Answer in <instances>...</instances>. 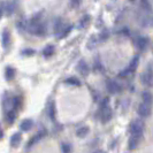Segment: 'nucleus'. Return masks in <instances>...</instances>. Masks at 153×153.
Instances as JSON below:
<instances>
[{"mask_svg": "<svg viewBox=\"0 0 153 153\" xmlns=\"http://www.w3.org/2000/svg\"><path fill=\"white\" fill-rule=\"evenodd\" d=\"M88 134H89V128L88 127H81L76 131V135L78 137H85Z\"/></svg>", "mask_w": 153, "mask_h": 153, "instance_id": "obj_18", "label": "nucleus"}, {"mask_svg": "<svg viewBox=\"0 0 153 153\" xmlns=\"http://www.w3.org/2000/svg\"><path fill=\"white\" fill-rule=\"evenodd\" d=\"M48 115H50V117H51L52 120L55 117V107H54L53 102H52V104L48 106Z\"/></svg>", "mask_w": 153, "mask_h": 153, "instance_id": "obj_22", "label": "nucleus"}, {"mask_svg": "<svg viewBox=\"0 0 153 153\" xmlns=\"http://www.w3.org/2000/svg\"><path fill=\"white\" fill-rule=\"evenodd\" d=\"M53 53H54V46H52V45H47L45 48L43 50V55H44V56H47V58L51 56Z\"/></svg>", "mask_w": 153, "mask_h": 153, "instance_id": "obj_17", "label": "nucleus"}, {"mask_svg": "<svg viewBox=\"0 0 153 153\" xmlns=\"http://www.w3.org/2000/svg\"><path fill=\"white\" fill-rule=\"evenodd\" d=\"M44 136H45V131H44V132H43V131H40V132H38V134H37V135H36V136H35V137H33V138H32V139L30 140L29 145H32V144L37 143V142H38L39 139H42V138L44 137Z\"/></svg>", "mask_w": 153, "mask_h": 153, "instance_id": "obj_20", "label": "nucleus"}, {"mask_svg": "<svg viewBox=\"0 0 153 153\" xmlns=\"http://www.w3.org/2000/svg\"><path fill=\"white\" fill-rule=\"evenodd\" d=\"M45 30H46L45 27H44L40 22H38V21L32 22L30 24V27H29V32H31L32 35H37V36L44 35V33L46 32Z\"/></svg>", "mask_w": 153, "mask_h": 153, "instance_id": "obj_2", "label": "nucleus"}, {"mask_svg": "<svg viewBox=\"0 0 153 153\" xmlns=\"http://www.w3.org/2000/svg\"><path fill=\"white\" fill-rule=\"evenodd\" d=\"M151 113V108H150V105H146V104H140L139 107H138V114L140 116H149Z\"/></svg>", "mask_w": 153, "mask_h": 153, "instance_id": "obj_6", "label": "nucleus"}, {"mask_svg": "<svg viewBox=\"0 0 153 153\" xmlns=\"http://www.w3.org/2000/svg\"><path fill=\"white\" fill-rule=\"evenodd\" d=\"M142 21H143V22H142V25H143V27H149V25H151V17H150V16H145V17H143V19H142Z\"/></svg>", "mask_w": 153, "mask_h": 153, "instance_id": "obj_24", "label": "nucleus"}, {"mask_svg": "<svg viewBox=\"0 0 153 153\" xmlns=\"http://www.w3.org/2000/svg\"><path fill=\"white\" fill-rule=\"evenodd\" d=\"M139 139L140 137L139 136H131L130 139H129V149L130 150H134L138 146V143H139Z\"/></svg>", "mask_w": 153, "mask_h": 153, "instance_id": "obj_13", "label": "nucleus"}, {"mask_svg": "<svg viewBox=\"0 0 153 153\" xmlns=\"http://www.w3.org/2000/svg\"><path fill=\"white\" fill-rule=\"evenodd\" d=\"M143 130H144V123L142 122L140 120H136L131 123L130 126V132L132 136H142L143 134Z\"/></svg>", "mask_w": 153, "mask_h": 153, "instance_id": "obj_1", "label": "nucleus"}, {"mask_svg": "<svg viewBox=\"0 0 153 153\" xmlns=\"http://www.w3.org/2000/svg\"><path fill=\"white\" fill-rule=\"evenodd\" d=\"M70 1H71V4H73L74 6H77V5L79 4V1H81V0H70Z\"/></svg>", "mask_w": 153, "mask_h": 153, "instance_id": "obj_29", "label": "nucleus"}, {"mask_svg": "<svg viewBox=\"0 0 153 153\" xmlns=\"http://www.w3.org/2000/svg\"><path fill=\"white\" fill-rule=\"evenodd\" d=\"M142 97H143L144 104H146V105H150L152 102V94L150 92H143V96Z\"/></svg>", "mask_w": 153, "mask_h": 153, "instance_id": "obj_19", "label": "nucleus"}, {"mask_svg": "<svg viewBox=\"0 0 153 153\" xmlns=\"http://www.w3.org/2000/svg\"><path fill=\"white\" fill-rule=\"evenodd\" d=\"M89 21H90V16H84V17L81 20L79 27H81V28H85V27H86V24L89 23Z\"/></svg>", "mask_w": 153, "mask_h": 153, "instance_id": "obj_25", "label": "nucleus"}, {"mask_svg": "<svg viewBox=\"0 0 153 153\" xmlns=\"http://www.w3.org/2000/svg\"><path fill=\"white\" fill-rule=\"evenodd\" d=\"M100 119L104 123L108 122L112 119V109L109 108V106L106 102L102 104V107H101V111H100Z\"/></svg>", "mask_w": 153, "mask_h": 153, "instance_id": "obj_3", "label": "nucleus"}, {"mask_svg": "<svg viewBox=\"0 0 153 153\" xmlns=\"http://www.w3.org/2000/svg\"><path fill=\"white\" fill-rule=\"evenodd\" d=\"M138 62H139V59H138V56H135L132 60H131L130 65H129V67L127 69V73L129 74V73H132V71H135L136 68H137L138 66Z\"/></svg>", "mask_w": 153, "mask_h": 153, "instance_id": "obj_12", "label": "nucleus"}, {"mask_svg": "<svg viewBox=\"0 0 153 153\" xmlns=\"http://www.w3.org/2000/svg\"><path fill=\"white\" fill-rule=\"evenodd\" d=\"M131 1H134V0H131Z\"/></svg>", "mask_w": 153, "mask_h": 153, "instance_id": "obj_33", "label": "nucleus"}, {"mask_svg": "<svg viewBox=\"0 0 153 153\" xmlns=\"http://www.w3.org/2000/svg\"><path fill=\"white\" fill-rule=\"evenodd\" d=\"M94 153H105L104 151H97V152H94Z\"/></svg>", "mask_w": 153, "mask_h": 153, "instance_id": "obj_31", "label": "nucleus"}, {"mask_svg": "<svg viewBox=\"0 0 153 153\" xmlns=\"http://www.w3.org/2000/svg\"><path fill=\"white\" fill-rule=\"evenodd\" d=\"M32 128V121L27 119V120H23L22 123H21V129L23 131H29Z\"/></svg>", "mask_w": 153, "mask_h": 153, "instance_id": "obj_15", "label": "nucleus"}, {"mask_svg": "<svg viewBox=\"0 0 153 153\" xmlns=\"http://www.w3.org/2000/svg\"><path fill=\"white\" fill-rule=\"evenodd\" d=\"M14 117H15V115H14V112H10V113L8 114V116H7V119H8V121H9V122H12V121L14 120Z\"/></svg>", "mask_w": 153, "mask_h": 153, "instance_id": "obj_28", "label": "nucleus"}, {"mask_svg": "<svg viewBox=\"0 0 153 153\" xmlns=\"http://www.w3.org/2000/svg\"><path fill=\"white\" fill-rule=\"evenodd\" d=\"M2 13H4V12H2V8L0 7V19H1V16H2Z\"/></svg>", "mask_w": 153, "mask_h": 153, "instance_id": "obj_30", "label": "nucleus"}, {"mask_svg": "<svg viewBox=\"0 0 153 153\" xmlns=\"http://www.w3.org/2000/svg\"><path fill=\"white\" fill-rule=\"evenodd\" d=\"M142 83L146 85V86H151L152 85V73L150 70L142 75Z\"/></svg>", "mask_w": 153, "mask_h": 153, "instance_id": "obj_7", "label": "nucleus"}, {"mask_svg": "<svg viewBox=\"0 0 153 153\" xmlns=\"http://www.w3.org/2000/svg\"><path fill=\"white\" fill-rule=\"evenodd\" d=\"M77 71L82 75V76H88L90 68H89V65L84 61V60H81V61L77 63Z\"/></svg>", "mask_w": 153, "mask_h": 153, "instance_id": "obj_4", "label": "nucleus"}, {"mask_svg": "<svg viewBox=\"0 0 153 153\" xmlns=\"http://www.w3.org/2000/svg\"><path fill=\"white\" fill-rule=\"evenodd\" d=\"M98 43H99V39H97V36L93 35V36H91V38H89V42H88L86 46H88L89 50H93Z\"/></svg>", "mask_w": 153, "mask_h": 153, "instance_id": "obj_14", "label": "nucleus"}, {"mask_svg": "<svg viewBox=\"0 0 153 153\" xmlns=\"http://www.w3.org/2000/svg\"><path fill=\"white\" fill-rule=\"evenodd\" d=\"M21 139H22V135L20 134V132H15L12 138H10V144L13 147H16V146H19V144L21 143Z\"/></svg>", "mask_w": 153, "mask_h": 153, "instance_id": "obj_11", "label": "nucleus"}, {"mask_svg": "<svg viewBox=\"0 0 153 153\" xmlns=\"http://www.w3.org/2000/svg\"><path fill=\"white\" fill-rule=\"evenodd\" d=\"M61 149H62V152H63V153H69V152H70V146H69L68 144H62Z\"/></svg>", "mask_w": 153, "mask_h": 153, "instance_id": "obj_26", "label": "nucleus"}, {"mask_svg": "<svg viewBox=\"0 0 153 153\" xmlns=\"http://www.w3.org/2000/svg\"><path fill=\"white\" fill-rule=\"evenodd\" d=\"M1 42H2V46L5 47V48H7L9 44H10V33H9V31L5 30L2 32V35H1Z\"/></svg>", "mask_w": 153, "mask_h": 153, "instance_id": "obj_10", "label": "nucleus"}, {"mask_svg": "<svg viewBox=\"0 0 153 153\" xmlns=\"http://www.w3.org/2000/svg\"><path fill=\"white\" fill-rule=\"evenodd\" d=\"M66 83H67V84H71V85H76V86H78V85H79V81L76 79L75 77H70V78H68V79H66Z\"/></svg>", "mask_w": 153, "mask_h": 153, "instance_id": "obj_23", "label": "nucleus"}, {"mask_svg": "<svg viewBox=\"0 0 153 153\" xmlns=\"http://www.w3.org/2000/svg\"><path fill=\"white\" fill-rule=\"evenodd\" d=\"M53 29H54V33L59 37V36H60V33L62 32V30L65 29V28H63V23H62V21L60 20V19H58V20L54 22Z\"/></svg>", "mask_w": 153, "mask_h": 153, "instance_id": "obj_8", "label": "nucleus"}, {"mask_svg": "<svg viewBox=\"0 0 153 153\" xmlns=\"http://www.w3.org/2000/svg\"><path fill=\"white\" fill-rule=\"evenodd\" d=\"M0 138H2V131L0 130Z\"/></svg>", "mask_w": 153, "mask_h": 153, "instance_id": "obj_32", "label": "nucleus"}, {"mask_svg": "<svg viewBox=\"0 0 153 153\" xmlns=\"http://www.w3.org/2000/svg\"><path fill=\"white\" fill-rule=\"evenodd\" d=\"M5 75H6V79L10 81V79H13L14 76H15V70L12 68V67H7L6 71H5Z\"/></svg>", "mask_w": 153, "mask_h": 153, "instance_id": "obj_16", "label": "nucleus"}, {"mask_svg": "<svg viewBox=\"0 0 153 153\" xmlns=\"http://www.w3.org/2000/svg\"><path fill=\"white\" fill-rule=\"evenodd\" d=\"M5 10H6L7 15H12L13 12H14V6H13L10 2H7V4L5 5Z\"/></svg>", "mask_w": 153, "mask_h": 153, "instance_id": "obj_21", "label": "nucleus"}, {"mask_svg": "<svg viewBox=\"0 0 153 153\" xmlns=\"http://www.w3.org/2000/svg\"><path fill=\"white\" fill-rule=\"evenodd\" d=\"M136 45L137 47L140 50V51H143V50H145L147 45H149V39L146 38V37H139V38L136 40Z\"/></svg>", "mask_w": 153, "mask_h": 153, "instance_id": "obj_9", "label": "nucleus"}, {"mask_svg": "<svg viewBox=\"0 0 153 153\" xmlns=\"http://www.w3.org/2000/svg\"><path fill=\"white\" fill-rule=\"evenodd\" d=\"M142 5H143V7L145 8L146 10L150 9V2H149V0H142Z\"/></svg>", "mask_w": 153, "mask_h": 153, "instance_id": "obj_27", "label": "nucleus"}, {"mask_svg": "<svg viewBox=\"0 0 153 153\" xmlns=\"http://www.w3.org/2000/svg\"><path fill=\"white\" fill-rule=\"evenodd\" d=\"M107 90L109 93H116V92H119L121 90V88H120V84L117 82L111 79V81L107 82Z\"/></svg>", "mask_w": 153, "mask_h": 153, "instance_id": "obj_5", "label": "nucleus"}]
</instances>
